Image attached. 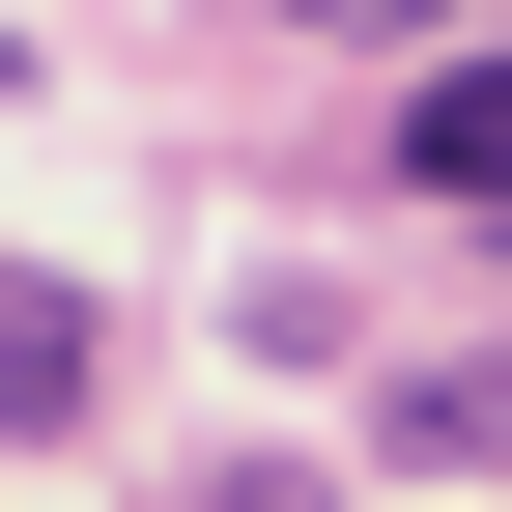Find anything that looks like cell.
I'll return each mask as SVG.
<instances>
[{
	"label": "cell",
	"instance_id": "2",
	"mask_svg": "<svg viewBox=\"0 0 512 512\" xmlns=\"http://www.w3.org/2000/svg\"><path fill=\"white\" fill-rule=\"evenodd\" d=\"M86 370H114L86 285H0V427H86Z\"/></svg>",
	"mask_w": 512,
	"mask_h": 512
},
{
	"label": "cell",
	"instance_id": "1",
	"mask_svg": "<svg viewBox=\"0 0 512 512\" xmlns=\"http://www.w3.org/2000/svg\"><path fill=\"white\" fill-rule=\"evenodd\" d=\"M399 171H427L456 228H512V57H427V114H399Z\"/></svg>",
	"mask_w": 512,
	"mask_h": 512
},
{
	"label": "cell",
	"instance_id": "3",
	"mask_svg": "<svg viewBox=\"0 0 512 512\" xmlns=\"http://www.w3.org/2000/svg\"><path fill=\"white\" fill-rule=\"evenodd\" d=\"M285 29H427V0H285Z\"/></svg>",
	"mask_w": 512,
	"mask_h": 512
}]
</instances>
